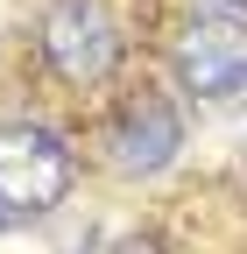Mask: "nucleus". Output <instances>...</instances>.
I'll return each instance as SVG.
<instances>
[{
    "instance_id": "nucleus-4",
    "label": "nucleus",
    "mask_w": 247,
    "mask_h": 254,
    "mask_svg": "<svg viewBox=\"0 0 247 254\" xmlns=\"http://www.w3.org/2000/svg\"><path fill=\"white\" fill-rule=\"evenodd\" d=\"M177 148H184V120L170 99H134L113 120V170L120 177H156L177 163Z\"/></svg>"
},
{
    "instance_id": "nucleus-2",
    "label": "nucleus",
    "mask_w": 247,
    "mask_h": 254,
    "mask_svg": "<svg viewBox=\"0 0 247 254\" xmlns=\"http://www.w3.org/2000/svg\"><path fill=\"white\" fill-rule=\"evenodd\" d=\"M43 57L71 85H99L120 64V28L106 14V0H50L43 7Z\"/></svg>"
},
{
    "instance_id": "nucleus-1",
    "label": "nucleus",
    "mask_w": 247,
    "mask_h": 254,
    "mask_svg": "<svg viewBox=\"0 0 247 254\" xmlns=\"http://www.w3.org/2000/svg\"><path fill=\"white\" fill-rule=\"evenodd\" d=\"M71 190L64 141L36 120H0V205L7 212H50Z\"/></svg>"
},
{
    "instance_id": "nucleus-5",
    "label": "nucleus",
    "mask_w": 247,
    "mask_h": 254,
    "mask_svg": "<svg viewBox=\"0 0 247 254\" xmlns=\"http://www.w3.org/2000/svg\"><path fill=\"white\" fill-rule=\"evenodd\" d=\"M226 7H247V0H226Z\"/></svg>"
},
{
    "instance_id": "nucleus-3",
    "label": "nucleus",
    "mask_w": 247,
    "mask_h": 254,
    "mask_svg": "<svg viewBox=\"0 0 247 254\" xmlns=\"http://www.w3.org/2000/svg\"><path fill=\"white\" fill-rule=\"evenodd\" d=\"M177 85L198 92V99H226V92L247 85V28L233 14H191L177 28Z\"/></svg>"
},
{
    "instance_id": "nucleus-6",
    "label": "nucleus",
    "mask_w": 247,
    "mask_h": 254,
    "mask_svg": "<svg viewBox=\"0 0 247 254\" xmlns=\"http://www.w3.org/2000/svg\"><path fill=\"white\" fill-rule=\"evenodd\" d=\"M0 219H7V205H0Z\"/></svg>"
}]
</instances>
